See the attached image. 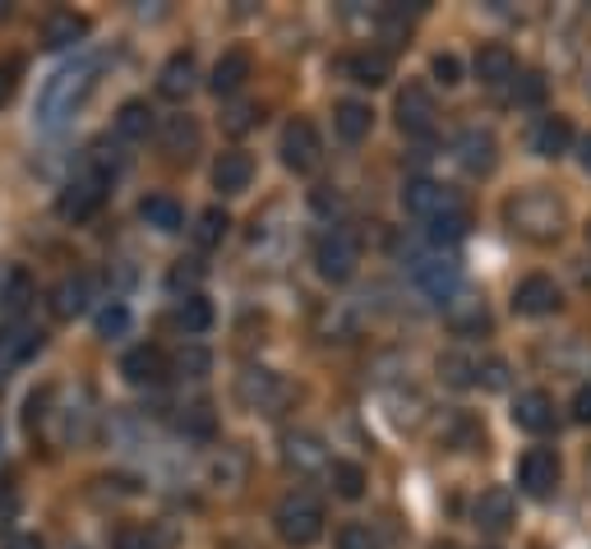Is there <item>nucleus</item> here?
Segmentation results:
<instances>
[{
  "instance_id": "nucleus-22",
  "label": "nucleus",
  "mask_w": 591,
  "mask_h": 549,
  "mask_svg": "<svg viewBox=\"0 0 591 549\" xmlns=\"http://www.w3.org/2000/svg\"><path fill=\"white\" fill-rule=\"evenodd\" d=\"M532 148L541 152V158H550V162H559L568 148H573V125H568L564 116H545L541 125H536V135H532Z\"/></svg>"
},
{
  "instance_id": "nucleus-36",
  "label": "nucleus",
  "mask_w": 591,
  "mask_h": 549,
  "mask_svg": "<svg viewBox=\"0 0 591 549\" xmlns=\"http://www.w3.org/2000/svg\"><path fill=\"white\" fill-rule=\"evenodd\" d=\"M287 462L300 467V471H315V467L323 462L319 438H315V434H292V438H287Z\"/></svg>"
},
{
  "instance_id": "nucleus-42",
  "label": "nucleus",
  "mask_w": 591,
  "mask_h": 549,
  "mask_svg": "<svg viewBox=\"0 0 591 549\" xmlns=\"http://www.w3.org/2000/svg\"><path fill=\"white\" fill-rule=\"evenodd\" d=\"M338 549H379V540H375V531H370L365 522H346L338 531Z\"/></svg>"
},
{
  "instance_id": "nucleus-41",
  "label": "nucleus",
  "mask_w": 591,
  "mask_h": 549,
  "mask_svg": "<svg viewBox=\"0 0 591 549\" xmlns=\"http://www.w3.org/2000/svg\"><path fill=\"white\" fill-rule=\"evenodd\" d=\"M513 98H518L522 106H541V102H545V75H536V70L518 75V79H513Z\"/></svg>"
},
{
  "instance_id": "nucleus-44",
  "label": "nucleus",
  "mask_w": 591,
  "mask_h": 549,
  "mask_svg": "<svg viewBox=\"0 0 591 549\" xmlns=\"http://www.w3.org/2000/svg\"><path fill=\"white\" fill-rule=\"evenodd\" d=\"M430 70H434V79H440L444 88H453V83H463V60H457L453 52H440L430 60Z\"/></svg>"
},
{
  "instance_id": "nucleus-11",
  "label": "nucleus",
  "mask_w": 591,
  "mask_h": 549,
  "mask_svg": "<svg viewBox=\"0 0 591 549\" xmlns=\"http://www.w3.org/2000/svg\"><path fill=\"white\" fill-rule=\"evenodd\" d=\"M236 398L250 411H277L282 402H287V384H282L273 369H246L236 384Z\"/></svg>"
},
{
  "instance_id": "nucleus-27",
  "label": "nucleus",
  "mask_w": 591,
  "mask_h": 549,
  "mask_svg": "<svg viewBox=\"0 0 591 549\" xmlns=\"http://www.w3.org/2000/svg\"><path fill=\"white\" fill-rule=\"evenodd\" d=\"M139 217L148 227H158V231H181L185 227V213H181V204L171 199V194H148V199L139 204Z\"/></svg>"
},
{
  "instance_id": "nucleus-21",
  "label": "nucleus",
  "mask_w": 591,
  "mask_h": 549,
  "mask_svg": "<svg viewBox=\"0 0 591 549\" xmlns=\"http://www.w3.org/2000/svg\"><path fill=\"white\" fill-rule=\"evenodd\" d=\"M476 79L480 83H490V88H499V83H513L518 79V60H513V52L509 47H480L476 52Z\"/></svg>"
},
{
  "instance_id": "nucleus-5",
  "label": "nucleus",
  "mask_w": 591,
  "mask_h": 549,
  "mask_svg": "<svg viewBox=\"0 0 591 549\" xmlns=\"http://www.w3.org/2000/svg\"><path fill=\"white\" fill-rule=\"evenodd\" d=\"M411 277H416V287H421L430 300H440V305H448L457 291H463V268H457V259H448V254L416 259Z\"/></svg>"
},
{
  "instance_id": "nucleus-29",
  "label": "nucleus",
  "mask_w": 591,
  "mask_h": 549,
  "mask_svg": "<svg viewBox=\"0 0 591 549\" xmlns=\"http://www.w3.org/2000/svg\"><path fill=\"white\" fill-rule=\"evenodd\" d=\"M388 56L384 52H361V56H352L346 60V75H352L356 83H365V88H379V83H388Z\"/></svg>"
},
{
  "instance_id": "nucleus-23",
  "label": "nucleus",
  "mask_w": 591,
  "mask_h": 549,
  "mask_svg": "<svg viewBox=\"0 0 591 549\" xmlns=\"http://www.w3.org/2000/svg\"><path fill=\"white\" fill-rule=\"evenodd\" d=\"M194 88V56L190 52H177L167 65H162V75H158V93L171 98V102H181L185 93Z\"/></svg>"
},
{
  "instance_id": "nucleus-45",
  "label": "nucleus",
  "mask_w": 591,
  "mask_h": 549,
  "mask_svg": "<svg viewBox=\"0 0 591 549\" xmlns=\"http://www.w3.org/2000/svg\"><path fill=\"white\" fill-rule=\"evenodd\" d=\"M177 365L185 369V375H194V379H200L204 369H208V351H204V346H185L181 356H177Z\"/></svg>"
},
{
  "instance_id": "nucleus-39",
  "label": "nucleus",
  "mask_w": 591,
  "mask_h": 549,
  "mask_svg": "<svg viewBox=\"0 0 591 549\" xmlns=\"http://www.w3.org/2000/svg\"><path fill=\"white\" fill-rule=\"evenodd\" d=\"M440 369H444V375H448V384H476V369H480V356H457V351H453V356H444L440 361Z\"/></svg>"
},
{
  "instance_id": "nucleus-52",
  "label": "nucleus",
  "mask_w": 591,
  "mask_h": 549,
  "mask_svg": "<svg viewBox=\"0 0 591 549\" xmlns=\"http://www.w3.org/2000/svg\"><path fill=\"white\" fill-rule=\"evenodd\" d=\"M587 240H591V227H587Z\"/></svg>"
},
{
  "instance_id": "nucleus-20",
  "label": "nucleus",
  "mask_w": 591,
  "mask_h": 549,
  "mask_svg": "<svg viewBox=\"0 0 591 549\" xmlns=\"http://www.w3.org/2000/svg\"><path fill=\"white\" fill-rule=\"evenodd\" d=\"M89 300H93V282L83 273H75V277H65L60 287L52 291V314L56 319H75V314L89 310Z\"/></svg>"
},
{
  "instance_id": "nucleus-1",
  "label": "nucleus",
  "mask_w": 591,
  "mask_h": 549,
  "mask_svg": "<svg viewBox=\"0 0 591 549\" xmlns=\"http://www.w3.org/2000/svg\"><path fill=\"white\" fill-rule=\"evenodd\" d=\"M98 75H102V60H98V56H83V60H75V65H60V70H56L47 83H42V93H37V121H42V125L70 121L79 106L93 98Z\"/></svg>"
},
{
  "instance_id": "nucleus-30",
  "label": "nucleus",
  "mask_w": 591,
  "mask_h": 549,
  "mask_svg": "<svg viewBox=\"0 0 591 549\" xmlns=\"http://www.w3.org/2000/svg\"><path fill=\"white\" fill-rule=\"evenodd\" d=\"M29 300H33V277H29V268H10L5 282H0V305H5L10 314H24Z\"/></svg>"
},
{
  "instance_id": "nucleus-43",
  "label": "nucleus",
  "mask_w": 591,
  "mask_h": 549,
  "mask_svg": "<svg viewBox=\"0 0 591 549\" xmlns=\"http://www.w3.org/2000/svg\"><path fill=\"white\" fill-rule=\"evenodd\" d=\"M476 384H480V388H490V392L509 388V365H503L499 356H486V361H480V369H476Z\"/></svg>"
},
{
  "instance_id": "nucleus-33",
  "label": "nucleus",
  "mask_w": 591,
  "mask_h": 549,
  "mask_svg": "<svg viewBox=\"0 0 591 549\" xmlns=\"http://www.w3.org/2000/svg\"><path fill=\"white\" fill-rule=\"evenodd\" d=\"M328 480H333L338 499H361L365 494V471L356 462H346V457H338V462L328 467Z\"/></svg>"
},
{
  "instance_id": "nucleus-13",
  "label": "nucleus",
  "mask_w": 591,
  "mask_h": 549,
  "mask_svg": "<svg viewBox=\"0 0 591 549\" xmlns=\"http://www.w3.org/2000/svg\"><path fill=\"white\" fill-rule=\"evenodd\" d=\"M457 162H463L471 175H490L495 162H499V144H495L490 129H480V125L463 129V135H457Z\"/></svg>"
},
{
  "instance_id": "nucleus-35",
  "label": "nucleus",
  "mask_w": 591,
  "mask_h": 549,
  "mask_svg": "<svg viewBox=\"0 0 591 549\" xmlns=\"http://www.w3.org/2000/svg\"><path fill=\"white\" fill-rule=\"evenodd\" d=\"M181 434H190V438H213V434H217V415H213V407H208V402L185 407V411H181Z\"/></svg>"
},
{
  "instance_id": "nucleus-48",
  "label": "nucleus",
  "mask_w": 591,
  "mask_h": 549,
  "mask_svg": "<svg viewBox=\"0 0 591 549\" xmlns=\"http://www.w3.org/2000/svg\"><path fill=\"white\" fill-rule=\"evenodd\" d=\"M200 277H204L200 263H194V268H185V263H181V268L171 273V287H177V291H181V287H194V282H200Z\"/></svg>"
},
{
  "instance_id": "nucleus-18",
  "label": "nucleus",
  "mask_w": 591,
  "mask_h": 549,
  "mask_svg": "<svg viewBox=\"0 0 591 549\" xmlns=\"http://www.w3.org/2000/svg\"><path fill=\"white\" fill-rule=\"evenodd\" d=\"M42 351V328H29V323H10L0 328V369L5 365H19Z\"/></svg>"
},
{
  "instance_id": "nucleus-19",
  "label": "nucleus",
  "mask_w": 591,
  "mask_h": 549,
  "mask_svg": "<svg viewBox=\"0 0 591 549\" xmlns=\"http://www.w3.org/2000/svg\"><path fill=\"white\" fill-rule=\"evenodd\" d=\"M250 181H254V158L250 152H223V158L213 162V185L223 194L250 190Z\"/></svg>"
},
{
  "instance_id": "nucleus-51",
  "label": "nucleus",
  "mask_w": 591,
  "mask_h": 549,
  "mask_svg": "<svg viewBox=\"0 0 591 549\" xmlns=\"http://www.w3.org/2000/svg\"><path fill=\"white\" fill-rule=\"evenodd\" d=\"M440 549H457V545H440Z\"/></svg>"
},
{
  "instance_id": "nucleus-2",
  "label": "nucleus",
  "mask_w": 591,
  "mask_h": 549,
  "mask_svg": "<svg viewBox=\"0 0 591 549\" xmlns=\"http://www.w3.org/2000/svg\"><path fill=\"white\" fill-rule=\"evenodd\" d=\"M503 222H509L522 240H532V245H555L568 227V208L550 190H522L503 204Z\"/></svg>"
},
{
  "instance_id": "nucleus-6",
  "label": "nucleus",
  "mask_w": 591,
  "mask_h": 549,
  "mask_svg": "<svg viewBox=\"0 0 591 549\" xmlns=\"http://www.w3.org/2000/svg\"><path fill=\"white\" fill-rule=\"evenodd\" d=\"M356 263H361V250H356V240L346 236V231L319 236V245H315V268H319L323 282H352Z\"/></svg>"
},
{
  "instance_id": "nucleus-32",
  "label": "nucleus",
  "mask_w": 591,
  "mask_h": 549,
  "mask_svg": "<svg viewBox=\"0 0 591 549\" xmlns=\"http://www.w3.org/2000/svg\"><path fill=\"white\" fill-rule=\"evenodd\" d=\"M208 323H213V305L204 296H185L181 310H177V328H181V333L185 338H200V333H208Z\"/></svg>"
},
{
  "instance_id": "nucleus-7",
  "label": "nucleus",
  "mask_w": 591,
  "mask_h": 549,
  "mask_svg": "<svg viewBox=\"0 0 591 549\" xmlns=\"http://www.w3.org/2000/svg\"><path fill=\"white\" fill-rule=\"evenodd\" d=\"M402 208L411 217H421V222H434V217H448V213H463V199L440 185V181H407L402 190Z\"/></svg>"
},
{
  "instance_id": "nucleus-4",
  "label": "nucleus",
  "mask_w": 591,
  "mask_h": 549,
  "mask_svg": "<svg viewBox=\"0 0 591 549\" xmlns=\"http://www.w3.org/2000/svg\"><path fill=\"white\" fill-rule=\"evenodd\" d=\"M106 185H112V171L89 162V171H79L70 185L60 190V199H56V213L65 217V222H89V217L106 204Z\"/></svg>"
},
{
  "instance_id": "nucleus-53",
  "label": "nucleus",
  "mask_w": 591,
  "mask_h": 549,
  "mask_svg": "<svg viewBox=\"0 0 591 549\" xmlns=\"http://www.w3.org/2000/svg\"><path fill=\"white\" fill-rule=\"evenodd\" d=\"M0 384H5V375H0Z\"/></svg>"
},
{
  "instance_id": "nucleus-17",
  "label": "nucleus",
  "mask_w": 591,
  "mask_h": 549,
  "mask_svg": "<svg viewBox=\"0 0 591 549\" xmlns=\"http://www.w3.org/2000/svg\"><path fill=\"white\" fill-rule=\"evenodd\" d=\"M89 37V19L75 14V10H52L47 19H42V47H52V52H65V47H75V42Z\"/></svg>"
},
{
  "instance_id": "nucleus-50",
  "label": "nucleus",
  "mask_w": 591,
  "mask_h": 549,
  "mask_svg": "<svg viewBox=\"0 0 591 549\" xmlns=\"http://www.w3.org/2000/svg\"><path fill=\"white\" fill-rule=\"evenodd\" d=\"M578 162H582V167H587V171H591V135H587V139H582V144H578Z\"/></svg>"
},
{
  "instance_id": "nucleus-9",
  "label": "nucleus",
  "mask_w": 591,
  "mask_h": 549,
  "mask_svg": "<svg viewBox=\"0 0 591 549\" xmlns=\"http://www.w3.org/2000/svg\"><path fill=\"white\" fill-rule=\"evenodd\" d=\"M319 158H323V139L310 121H292L287 129H282V162H287L292 171H315Z\"/></svg>"
},
{
  "instance_id": "nucleus-49",
  "label": "nucleus",
  "mask_w": 591,
  "mask_h": 549,
  "mask_svg": "<svg viewBox=\"0 0 591 549\" xmlns=\"http://www.w3.org/2000/svg\"><path fill=\"white\" fill-rule=\"evenodd\" d=\"M5 549H47V545H42V536H29V531H24V536H10Z\"/></svg>"
},
{
  "instance_id": "nucleus-37",
  "label": "nucleus",
  "mask_w": 591,
  "mask_h": 549,
  "mask_svg": "<svg viewBox=\"0 0 591 549\" xmlns=\"http://www.w3.org/2000/svg\"><path fill=\"white\" fill-rule=\"evenodd\" d=\"M425 227H430V240H434V245H453V240H463V236H467L471 217H467V208H463V213L434 217V222H425Z\"/></svg>"
},
{
  "instance_id": "nucleus-25",
  "label": "nucleus",
  "mask_w": 591,
  "mask_h": 549,
  "mask_svg": "<svg viewBox=\"0 0 591 549\" xmlns=\"http://www.w3.org/2000/svg\"><path fill=\"white\" fill-rule=\"evenodd\" d=\"M370 121H375V112H370L365 102H356V98L338 102V112H333V129H338L346 144H361L370 135Z\"/></svg>"
},
{
  "instance_id": "nucleus-3",
  "label": "nucleus",
  "mask_w": 591,
  "mask_h": 549,
  "mask_svg": "<svg viewBox=\"0 0 591 549\" xmlns=\"http://www.w3.org/2000/svg\"><path fill=\"white\" fill-rule=\"evenodd\" d=\"M273 522H277V536H282V540L296 545V549H305V545H315V540L323 536V503H319L315 494L296 490V494H287V499L277 503Z\"/></svg>"
},
{
  "instance_id": "nucleus-31",
  "label": "nucleus",
  "mask_w": 591,
  "mask_h": 549,
  "mask_svg": "<svg viewBox=\"0 0 591 549\" xmlns=\"http://www.w3.org/2000/svg\"><path fill=\"white\" fill-rule=\"evenodd\" d=\"M148 129H152V112H148V102H125L121 112H116V135H121V139L139 144V139H148Z\"/></svg>"
},
{
  "instance_id": "nucleus-28",
  "label": "nucleus",
  "mask_w": 591,
  "mask_h": 549,
  "mask_svg": "<svg viewBox=\"0 0 591 549\" xmlns=\"http://www.w3.org/2000/svg\"><path fill=\"white\" fill-rule=\"evenodd\" d=\"M162 148L171 152V158H190V152L200 148V125H194L190 116H171L167 129H162Z\"/></svg>"
},
{
  "instance_id": "nucleus-46",
  "label": "nucleus",
  "mask_w": 591,
  "mask_h": 549,
  "mask_svg": "<svg viewBox=\"0 0 591 549\" xmlns=\"http://www.w3.org/2000/svg\"><path fill=\"white\" fill-rule=\"evenodd\" d=\"M14 79H19V60H0V106L10 102V93H14Z\"/></svg>"
},
{
  "instance_id": "nucleus-15",
  "label": "nucleus",
  "mask_w": 591,
  "mask_h": 549,
  "mask_svg": "<svg viewBox=\"0 0 591 549\" xmlns=\"http://www.w3.org/2000/svg\"><path fill=\"white\" fill-rule=\"evenodd\" d=\"M434 98H430V88L421 83H407L402 93H398V125L407 129V135H430V125H434Z\"/></svg>"
},
{
  "instance_id": "nucleus-8",
  "label": "nucleus",
  "mask_w": 591,
  "mask_h": 549,
  "mask_svg": "<svg viewBox=\"0 0 591 549\" xmlns=\"http://www.w3.org/2000/svg\"><path fill=\"white\" fill-rule=\"evenodd\" d=\"M518 485L522 494H532V499H550L559 490V457L550 448H532V453H522V462H518Z\"/></svg>"
},
{
  "instance_id": "nucleus-26",
  "label": "nucleus",
  "mask_w": 591,
  "mask_h": 549,
  "mask_svg": "<svg viewBox=\"0 0 591 549\" xmlns=\"http://www.w3.org/2000/svg\"><path fill=\"white\" fill-rule=\"evenodd\" d=\"M448 323L457 328V333H480V328H490V310H486V300H476V296H463L457 291L448 305Z\"/></svg>"
},
{
  "instance_id": "nucleus-34",
  "label": "nucleus",
  "mask_w": 591,
  "mask_h": 549,
  "mask_svg": "<svg viewBox=\"0 0 591 549\" xmlns=\"http://www.w3.org/2000/svg\"><path fill=\"white\" fill-rule=\"evenodd\" d=\"M227 227H231V217H227L223 208H204V213H200V227H194V240H200V250L223 245Z\"/></svg>"
},
{
  "instance_id": "nucleus-47",
  "label": "nucleus",
  "mask_w": 591,
  "mask_h": 549,
  "mask_svg": "<svg viewBox=\"0 0 591 549\" xmlns=\"http://www.w3.org/2000/svg\"><path fill=\"white\" fill-rule=\"evenodd\" d=\"M573 421H578V425H591V384H582V388L573 392Z\"/></svg>"
},
{
  "instance_id": "nucleus-24",
  "label": "nucleus",
  "mask_w": 591,
  "mask_h": 549,
  "mask_svg": "<svg viewBox=\"0 0 591 549\" xmlns=\"http://www.w3.org/2000/svg\"><path fill=\"white\" fill-rule=\"evenodd\" d=\"M250 70H254V65H250L246 52H227L223 60L213 65V79H208V83H213V93H217V98H227V93H236V88H246Z\"/></svg>"
},
{
  "instance_id": "nucleus-38",
  "label": "nucleus",
  "mask_w": 591,
  "mask_h": 549,
  "mask_svg": "<svg viewBox=\"0 0 591 549\" xmlns=\"http://www.w3.org/2000/svg\"><path fill=\"white\" fill-rule=\"evenodd\" d=\"M125 333H129V310H125L121 300H112L98 314V338H125Z\"/></svg>"
},
{
  "instance_id": "nucleus-40",
  "label": "nucleus",
  "mask_w": 591,
  "mask_h": 549,
  "mask_svg": "<svg viewBox=\"0 0 591 549\" xmlns=\"http://www.w3.org/2000/svg\"><path fill=\"white\" fill-rule=\"evenodd\" d=\"M112 549H162L158 531H148V526H121Z\"/></svg>"
},
{
  "instance_id": "nucleus-12",
  "label": "nucleus",
  "mask_w": 591,
  "mask_h": 549,
  "mask_svg": "<svg viewBox=\"0 0 591 549\" xmlns=\"http://www.w3.org/2000/svg\"><path fill=\"white\" fill-rule=\"evenodd\" d=\"M513 494L503 490V485H490V490H480V499L471 503V522L480 526V531H490V536H499V531H509L513 526Z\"/></svg>"
},
{
  "instance_id": "nucleus-10",
  "label": "nucleus",
  "mask_w": 591,
  "mask_h": 549,
  "mask_svg": "<svg viewBox=\"0 0 591 549\" xmlns=\"http://www.w3.org/2000/svg\"><path fill=\"white\" fill-rule=\"evenodd\" d=\"M559 305H564V296H559V287H555V277H545V273L522 277V282H518V291H513V310H518V314H527V319L555 314Z\"/></svg>"
},
{
  "instance_id": "nucleus-16",
  "label": "nucleus",
  "mask_w": 591,
  "mask_h": 549,
  "mask_svg": "<svg viewBox=\"0 0 591 549\" xmlns=\"http://www.w3.org/2000/svg\"><path fill=\"white\" fill-rule=\"evenodd\" d=\"M513 425L518 430H527V434H545V430H555V398L550 392H518V402H513Z\"/></svg>"
},
{
  "instance_id": "nucleus-14",
  "label": "nucleus",
  "mask_w": 591,
  "mask_h": 549,
  "mask_svg": "<svg viewBox=\"0 0 591 549\" xmlns=\"http://www.w3.org/2000/svg\"><path fill=\"white\" fill-rule=\"evenodd\" d=\"M167 351L162 346H135V351H125V361H121V375L135 384V388H152V384H162L167 379Z\"/></svg>"
}]
</instances>
